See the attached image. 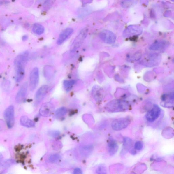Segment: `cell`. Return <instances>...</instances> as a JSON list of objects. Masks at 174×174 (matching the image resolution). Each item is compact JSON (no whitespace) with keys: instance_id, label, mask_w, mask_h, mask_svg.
Returning <instances> with one entry per match:
<instances>
[{"instance_id":"21","label":"cell","mask_w":174,"mask_h":174,"mask_svg":"<svg viewBox=\"0 0 174 174\" xmlns=\"http://www.w3.org/2000/svg\"><path fill=\"white\" fill-rule=\"evenodd\" d=\"M45 28L41 24H34L32 27V31L34 33L41 35L44 32Z\"/></svg>"},{"instance_id":"20","label":"cell","mask_w":174,"mask_h":174,"mask_svg":"<svg viewBox=\"0 0 174 174\" xmlns=\"http://www.w3.org/2000/svg\"><path fill=\"white\" fill-rule=\"evenodd\" d=\"M20 122L22 126L27 128L33 127L35 126L34 122L26 116H22Z\"/></svg>"},{"instance_id":"12","label":"cell","mask_w":174,"mask_h":174,"mask_svg":"<svg viewBox=\"0 0 174 174\" xmlns=\"http://www.w3.org/2000/svg\"><path fill=\"white\" fill-rule=\"evenodd\" d=\"M29 57V54L27 52H24L18 55L14 61V65H22L25 66Z\"/></svg>"},{"instance_id":"26","label":"cell","mask_w":174,"mask_h":174,"mask_svg":"<svg viewBox=\"0 0 174 174\" xmlns=\"http://www.w3.org/2000/svg\"><path fill=\"white\" fill-rule=\"evenodd\" d=\"M143 147V144L141 141H137L135 143L134 148L135 150H142Z\"/></svg>"},{"instance_id":"18","label":"cell","mask_w":174,"mask_h":174,"mask_svg":"<svg viewBox=\"0 0 174 174\" xmlns=\"http://www.w3.org/2000/svg\"><path fill=\"white\" fill-rule=\"evenodd\" d=\"M15 67L16 70L15 80L17 82H20L24 79L25 75L24 67L21 66Z\"/></svg>"},{"instance_id":"14","label":"cell","mask_w":174,"mask_h":174,"mask_svg":"<svg viewBox=\"0 0 174 174\" xmlns=\"http://www.w3.org/2000/svg\"><path fill=\"white\" fill-rule=\"evenodd\" d=\"M161 100L163 106L168 108H172L173 104V93L163 95Z\"/></svg>"},{"instance_id":"9","label":"cell","mask_w":174,"mask_h":174,"mask_svg":"<svg viewBox=\"0 0 174 174\" xmlns=\"http://www.w3.org/2000/svg\"><path fill=\"white\" fill-rule=\"evenodd\" d=\"M28 83H24L20 88L15 98L16 101L18 103H22L25 100L27 93Z\"/></svg>"},{"instance_id":"24","label":"cell","mask_w":174,"mask_h":174,"mask_svg":"<svg viewBox=\"0 0 174 174\" xmlns=\"http://www.w3.org/2000/svg\"><path fill=\"white\" fill-rule=\"evenodd\" d=\"M67 110L66 108L63 107L59 108L56 110V115L57 117L61 118L66 114Z\"/></svg>"},{"instance_id":"6","label":"cell","mask_w":174,"mask_h":174,"mask_svg":"<svg viewBox=\"0 0 174 174\" xmlns=\"http://www.w3.org/2000/svg\"><path fill=\"white\" fill-rule=\"evenodd\" d=\"M143 29L141 27L138 25L129 26L124 31V37H131L136 36L142 34Z\"/></svg>"},{"instance_id":"30","label":"cell","mask_w":174,"mask_h":174,"mask_svg":"<svg viewBox=\"0 0 174 174\" xmlns=\"http://www.w3.org/2000/svg\"><path fill=\"white\" fill-rule=\"evenodd\" d=\"M27 36H24L22 37V40H27Z\"/></svg>"},{"instance_id":"7","label":"cell","mask_w":174,"mask_h":174,"mask_svg":"<svg viewBox=\"0 0 174 174\" xmlns=\"http://www.w3.org/2000/svg\"><path fill=\"white\" fill-rule=\"evenodd\" d=\"M99 36L104 42L108 44L114 43L116 40V36L113 32L110 30H105L100 32Z\"/></svg>"},{"instance_id":"3","label":"cell","mask_w":174,"mask_h":174,"mask_svg":"<svg viewBox=\"0 0 174 174\" xmlns=\"http://www.w3.org/2000/svg\"><path fill=\"white\" fill-rule=\"evenodd\" d=\"M130 122V119L128 117L117 119L112 122L111 126L115 131H120L126 128Z\"/></svg>"},{"instance_id":"16","label":"cell","mask_w":174,"mask_h":174,"mask_svg":"<svg viewBox=\"0 0 174 174\" xmlns=\"http://www.w3.org/2000/svg\"><path fill=\"white\" fill-rule=\"evenodd\" d=\"M133 145V141L131 139L128 137H124L123 139V145L121 152L122 155L126 154L130 150Z\"/></svg>"},{"instance_id":"29","label":"cell","mask_w":174,"mask_h":174,"mask_svg":"<svg viewBox=\"0 0 174 174\" xmlns=\"http://www.w3.org/2000/svg\"><path fill=\"white\" fill-rule=\"evenodd\" d=\"M131 153L132 154L135 155L136 154V150L133 149V150H132L131 151Z\"/></svg>"},{"instance_id":"4","label":"cell","mask_w":174,"mask_h":174,"mask_svg":"<svg viewBox=\"0 0 174 174\" xmlns=\"http://www.w3.org/2000/svg\"><path fill=\"white\" fill-rule=\"evenodd\" d=\"M4 117L8 128H11L14 126L15 122L14 109L13 106H10L5 110Z\"/></svg>"},{"instance_id":"1","label":"cell","mask_w":174,"mask_h":174,"mask_svg":"<svg viewBox=\"0 0 174 174\" xmlns=\"http://www.w3.org/2000/svg\"><path fill=\"white\" fill-rule=\"evenodd\" d=\"M130 105L128 101L122 100H114L108 103L105 109L110 112H124L129 109Z\"/></svg>"},{"instance_id":"19","label":"cell","mask_w":174,"mask_h":174,"mask_svg":"<svg viewBox=\"0 0 174 174\" xmlns=\"http://www.w3.org/2000/svg\"><path fill=\"white\" fill-rule=\"evenodd\" d=\"M102 89L98 86H95L92 89V94L96 101H101L102 98Z\"/></svg>"},{"instance_id":"17","label":"cell","mask_w":174,"mask_h":174,"mask_svg":"<svg viewBox=\"0 0 174 174\" xmlns=\"http://www.w3.org/2000/svg\"><path fill=\"white\" fill-rule=\"evenodd\" d=\"M167 45V43L166 41H157L151 45L150 49L154 51L161 50L166 48Z\"/></svg>"},{"instance_id":"23","label":"cell","mask_w":174,"mask_h":174,"mask_svg":"<svg viewBox=\"0 0 174 174\" xmlns=\"http://www.w3.org/2000/svg\"><path fill=\"white\" fill-rule=\"evenodd\" d=\"M75 83V80H65L63 82V86L66 91H70Z\"/></svg>"},{"instance_id":"5","label":"cell","mask_w":174,"mask_h":174,"mask_svg":"<svg viewBox=\"0 0 174 174\" xmlns=\"http://www.w3.org/2000/svg\"><path fill=\"white\" fill-rule=\"evenodd\" d=\"M39 80V73L38 69L35 67L30 73L29 79V89L33 91L37 87Z\"/></svg>"},{"instance_id":"13","label":"cell","mask_w":174,"mask_h":174,"mask_svg":"<svg viewBox=\"0 0 174 174\" xmlns=\"http://www.w3.org/2000/svg\"><path fill=\"white\" fill-rule=\"evenodd\" d=\"M73 31L71 28H67L63 31L59 37L57 44L58 45L62 44L73 33Z\"/></svg>"},{"instance_id":"25","label":"cell","mask_w":174,"mask_h":174,"mask_svg":"<svg viewBox=\"0 0 174 174\" xmlns=\"http://www.w3.org/2000/svg\"><path fill=\"white\" fill-rule=\"evenodd\" d=\"M61 158L60 155L58 154H55L51 155L49 157V161L52 163H56L60 160Z\"/></svg>"},{"instance_id":"15","label":"cell","mask_w":174,"mask_h":174,"mask_svg":"<svg viewBox=\"0 0 174 174\" xmlns=\"http://www.w3.org/2000/svg\"><path fill=\"white\" fill-rule=\"evenodd\" d=\"M108 153L111 156L116 154L117 152L118 146L116 141L112 137L109 139L108 143Z\"/></svg>"},{"instance_id":"2","label":"cell","mask_w":174,"mask_h":174,"mask_svg":"<svg viewBox=\"0 0 174 174\" xmlns=\"http://www.w3.org/2000/svg\"><path fill=\"white\" fill-rule=\"evenodd\" d=\"M88 32V29L87 28H84L81 31L71 45V52H74L80 48L87 37Z\"/></svg>"},{"instance_id":"10","label":"cell","mask_w":174,"mask_h":174,"mask_svg":"<svg viewBox=\"0 0 174 174\" xmlns=\"http://www.w3.org/2000/svg\"><path fill=\"white\" fill-rule=\"evenodd\" d=\"M54 110L53 104L48 102L43 104L40 108L39 113L41 115L47 117L51 116Z\"/></svg>"},{"instance_id":"11","label":"cell","mask_w":174,"mask_h":174,"mask_svg":"<svg viewBox=\"0 0 174 174\" xmlns=\"http://www.w3.org/2000/svg\"><path fill=\"white\" fill-rule=\"evenodd\" d=\"M48 85H43L38 89L35 95V102L36 104L40 103L44 99L48 92Z\"/></svg>"},{"instance_id":"8","label":"cell","mask_w":174,"mask_h":174,"mask_svg":"<svg viewBox=\"0 0 174 174\" xmlns=\"http://www.w3.org/2000/svg\"><path fill=\"white\" fill-rule=\"evenodd\" d=\"M161 112V109L158 106L154 105L152 109L147 112L146 115V119L149 122H153L158 118Z\"/></svg>"},{"instance_id":"27","label":"cell","mask_w":174,"mask_h":174,"mask_svg":"<svg viewBox=\"0 0 174 174\" xmlns=\"http://www.w3.org/2000/svg\"><path fill=\"white\" fill-rule=\"evenodd\" d=\"M106 168L105 167L103 166H100L98 167L96 171V173L98 174H103L105 173Z\"/></svg>"},{"instance_id":"28","label":"cell","mask_w":174,"mask_h":174,"mask_svg":"<svg viewBox=\"0 0 174 174\" xmlns=\"http://www.w3.org/2000/svg\"><path fill=\"white\" fill-rule=\"evenodd\" d=\"M73 173L74 174H82V173L81 169L79 168H77L74 170Z\"/></svg>"},{"instance_id":"22","label":"cell","mask_w":174,"mask_h":174,"mask_svg":"<svg viewBox=\"0 0 174 174\" xmlns=\"http://www.w3.org/2000/svg\"><path fill=\"white\" fill-rule=\"evenodd\" d=\"M138 0H122L121 5L124 8H129L134 6Z\"/></svg>"},{"instance_id":"31","label":"cell","mask_w":174,"mask_h":174,"mask_svg":"<svg viewBox=\"0 0 174 174\" xmlns=\"http://www.w3.org/2000/svg\"><path fill=\"white\" fill-rule=\"evenodd\" d=\"M172 1H173V0H172Z\"/></svg>"}]
</instances>
